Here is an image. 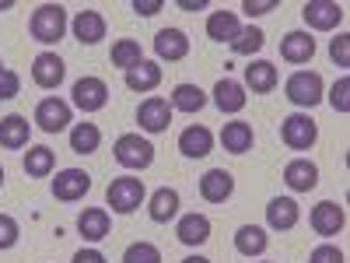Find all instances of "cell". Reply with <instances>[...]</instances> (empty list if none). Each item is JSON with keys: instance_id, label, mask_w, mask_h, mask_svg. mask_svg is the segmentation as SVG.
Returning <instances> with one entry per match:
<instances>
[{"instance_id": "obj_1", "label": "cell", "mask_w": 350, "mask_h": 263, "mask_svg": "<svg viewBox=\"0 0 350 263\" xmlns=\"http://www.w3.org/2000/svg\"><path fill=\"white\" fill-rule=\"evenodd\" d=\"M67 8L64 4H39L32 11V21H28V32H32L36 42L42 46H53V42H60L64 32H67Z\"/></svg>"}, {"instance_id": "obj_2", "label": "cell", "mask_w": 350, "mask_h": 263, "mask_svg": "<svg viewBox=\"0 0 350 263\" xmlns=\"http://www.w3.org/2000/svg\"><path fill=\"white\" fill-rule=\"evenodd\" d=\"M144 197H148V190H144V183L133 179V175H120V179H112L109 190H105V200L116 214H133L144 203Z\"/></svg>"}, {"instance_id": "obj_3", "label": "cell", "mask_w": 350, "mask_h": 263, "mask_svg": "<svg viewBox=\"0 0 350 263\" xmlns=\"http://www.w3.org/2000/svg\"><path fill=\"white\" fill-rule=\"evenodd\" d=\"M284 92H287V99L295 102L298 109H312V105H319L323 102V77H319L315 71H295L287 77V84H284Z\"/></svg>"}, {"instance_id": "obj_4", "label": "cell", "mask_w": 350, "mask_h": 263, "mask_svg": "<svg viewBox=\"0 0 350 263\" xmlns=\"http://www.w3.org/2000/svg\"><path fill=\"white\" fill-rule=\"evenodd\" d=\"M112 155L123 168H148L154 162V144L140 134H123L112 144Z\"/></svg>"}, {"instance_id": "obj_5", "label": "cell", "mask_w": 350, "mask_h": 263, "mask_svg": "<svg viewBox=\"0 0 350 263\" xmlns=\"http://www.w3.org/2000/svg\"><path fill=\"white\" fill-rule=\"evenodd\" d=\"M280 140L287 144L291 151H308L312 144L319 140V127L308 112H291L284 116V123H280Z\"/></svg>"}, {"instance_id": "obj_6", "label": "cell", "mask_w": 350, "mask_h": 263, "mask_svg": "<svg viewBox=\"0 0 350 263\" xmlns=\"http://www.w3.org/2000/svg\"><path fill=\"white\" fill-rule=\"evenodd\" d=\"M301 18H305L308 28H315V32H333V28L343 25V8L336 0H308L301 8Z\"/></svg>"}, {"instance_id": "obj_7", "label": "cell", "mask_w": 350, "mask_h": 263, "mask_svg": "<svg viewBox=\"0 0 350 263\" xmlns=\"http://www.w3.org/2000/svg\"><path fill=\"white\" fill-rule=\"evenodd\" d=\"M70 95H74V105L81 112H98L109 102V84L102 77H81V81H74Z\"/></svg>"}, {"instance_id": "obj_8", "label": "cell", "mask_w": 350, "mask_h": 263, "mask_svg": "<svg viewBox=\"0 0 350 263\" xmlns=\"http://www.w3.org/2000/svg\"><path fill=\"white\" fill-rule=\"evenodd\" d=\"M137 123H140L144 134H165L168 123H172V105H168V99H161V95L144 99L140 109H137Z\"/></svg>"}, {"instance_id": "obj_9", "label": "cell", "mask_w": 350, "mask_h": 263, "mask_svg": "<svg viewBox=\"0 0 350 263\" xmlns=\"http://www.w3.org/2000/svg\"><path fill=\"white\" fill-rule=\"evenodd\" d=\"M308 221L315 228V236L329 239V236H340V231H343L347 211H343V203H336V200H323V203H315V208H312V218Z\"/></svg>"}, {"instance_id": "obj_10", "label": "cell", "mask_w": 350, "mask_h": 263, "mask_svg": "<svg viewBox=\"0 0 350 263\" xmlns=\"http://www.w3.org/2000/svg\"><path fill=\"white\" fill-rule=\"evenodd\" d=\"M88 190H92V175L84 168H64V172H56V179H53V197L64 200V203L88 197Z\"/></svg>"}, {"instance_id": "obj_11", "label": "cell", "mask_w": 350, "mask_h": 263, "mask_svg": "<svg viewBox=\"0 0 350 263\" xmlns=\"http://www.w3.org/2000/svg\"><path fill=\"white\" fill-rule=\"evenodd\" d=\"M36 123H39V130H46V134L67 130V127L74 123V120H70V105H67L64 99H56V95L42 99V102L36 105Z\"/></svg>"}, {"instance_id": "obj_12", "label": "cell", "mask_w": 350, "mask_h": 263, "mask_svg": "<svg viewBox=\"0 0 350 263\" xmlns=\"http://www.w3.org/2000/svg\"><path fill=\"white\" fill-rule=\"evenodd\" d=\"M154 53H158V60L179 64V60L189 56V36L183 32V28H161V32L154 36Z\"/></svg>"}, {"instance_id": "obj_13", "label": "cell", "mask_w": 350, "mask_h": 263, "mask_svg": "<svg viewBox=\"0 0 350 263\" xmlns=\"http://www.w3.org/2000/svg\"><path fill=\"white\" fill-rule=\"evenodd\" d=\"M64 77H67V67H64V60L56 53H39L32 60V81L39 88H46V92L49 88H60Z\"/></svg>"}, {"instance_id": "obj_14", "label": "cell", "mask_w": 350, "mask_h": 263, "mask_svg": "<svg viewBox=\"0 0 350 263\" xmlns=\"http://www.w3.org/2000/svg\"><path fill=\"white\" fill-rule=\"evenodd\" d=\"M70 28H74V39L81 42V46H98L102 39H105V18L98 14V11H77L74 14V21H70Z\"/></svg>"}, {"instance_id": "obj_15", "label": "cell", "mask_w": 350, "mask_h": 263, "mask_svg": "<svg viewBox=\"0 0 350 263\" xmlns=\"http://www.w3.org/2000/svg\"><path fill=\"white\" fill-rule=\"evenodd\" d=\"M284 183L295 190V193H308L319 186V165L308 158H291L284 165Z\"/></svg>"}, {"instance_id": "obj_16", "label": "cell", "mask_w": 350, "mask_h": 263, "mask_svg": "<svg viewBox=\"0 0 350 263\" xmlns=\"http://www.w3.org/2000/svg\"><path fill=\"white\" fill-rule=\"evenodd\" d=\"M231 193H235V175H231V172H224V168L203 172V179H200V197L207 200V203H224Z\"/></svg>"}, {"instance_id": "obj_17", "label": "cell", "mask_w": 350, "mask_h": 263, "mask_svg": "<svg viewBox=\"0 0 350 263\" xmlns=\"http://www.w3.org/2000/svg\"><path fill=\"white\" fill-rule=\"evenodd\" d=\"M298 218H301V211H298L295 197H273L267 203V225L273 231H291V228L298 225Z\"/></svg>"}, {"instance_id": "obj_18", "label": "cell", "mask_w": 350, "mask_h": 263, "mask_svg": "<svg viewBox=\"0 0 350 263\" xmlns=\"http://www.w3.org/2000/svg\"><path fill=\"white\" fill-rule=\"evenodd\" d=\"M28 137H32V123H28L25 116L11 112L0 120V148H8V151L28 148Z\"/></svg>"}, {"instance_id": "obj_19", "label": "cell", "mask_w": 350, "mask_h": 263, "mask_svg": "<svg viewBox=\"0 0 350 263\" xmlns=\"http://www.w3.org/2000/svg\"><path fill=\"white\" fill-rule=\"evenodd\" d=\"M179 151H183L186 158H207V155L214 151V134H211L207 127H200V123L186 127V130L179 134Z\"/></svg>"}, {"instance_id": "obj_20", "label": "cell", "mask_w": 350, "mask_h": 263, "mask_svg": "<svg viewBox=\"0 0 350 263\" xmlns=\"http://www.w3.org/2000/svg\"><path fill=\"white\" fill-rule=\"evenodd\" d=\"M175 236H179L183 246H203L211 239V218L207 214H183L179 225H175Z\"/></svg>"}, {"instance_id": "obj_21", "label": "cell", "mask_w": 350, "mask_h": 263, "mask_svg": "<svg viewBox=\"0 0 350 263\" xmlns=\"http://www.w3.org/2000/svg\"><path fill=\"white\" fill-rule=\"evenodd\" d=\"M109 211L105 208H84L77 214V231L84 236V242H102L109 236Z\"/></svg>"}, {"instance_id": "obj_22", "label": "cell", "mask_w": 350, "mask_h": 263, "mask_svg": "<svg viewBox=\"0 0 350 263\" xmlns=\"http://www.w3.org/2000/svg\"><path fill=\"white\" fill-rule=\"evenodd\" d=\"M277 67L270 64V60H252L249 67H245V84L242 88H249V92H256V95H270L273 88H277Z\"/></svg>"}, {"instance_id": "obj_23", "label": "cell", "mask_w": 350, "mask_h": 263, "mask_svg": "<svg viewBox=\"0 0 350 263\" xmlns=\"http://www.w3.org/2000/svg\"><path fill=\"white\" fill-rule=\"evenodd\" d=\"M221 144H224V151H231V155H245V151H252L256 134H252V127L245 120H231L221 130Z\"/></svg>"}, {"instance_id": "obj_24", "label": "cell", "mask_w": 350, "mask_h": 263, "mask_svg": "<svg viewBox=\"0 0 350 263\" xmlns=\"http://www.w3.org/2000/svg\"><path fill=\"white\" fill-rule=\"evenodd\" d=\"M280 56L287 64H308L315 56V39L308 32H287L280 39Z\"/></svg>"}, {"instance_id": "obj_25", "label": "cell", "mask_w": 350, "mask_h": 263, "mask_svg": "<svg viewBox=\"0 0 350 263\" xmlns=\"http://www.w3.org/2000/svg\"><path fill=\"white\" fill-rule=\"evenodd\" d=\"M214 105L221 109V112H242L245 109V88L239 84V81H231V77H221L217 84H214Z\"/></svg>"}, {"instance_id": "obj_26", "label": "cell", "mask_w": 350, "mask_h": 263, "mask_svg": "<svg viewBox=\"0 0 350 263\" xmlns=\"http://www.w3.org/2000/svg\"><path fill=\"white\" fill-rule=\"evenodd\" d=\"M148 211H151V221L168 225L175 214H179V190H172V186L154 190V193H151V200H148Z\"/></svg>"}, {"instance_id": "obj_27", "label": "cell", "mask_w": 350, "mask_h": 263, "mask_svg": "<svg viewBox=\"0 0 350 263\" xmlns=\"http://www.w3.org/2000/svg\"><path fill=\"white\" fill-rule=\"evenodd\" d=\"M161 84V67L154 60H140L137 67L126 71V88L130 92H154Z\"/></svg>"}, {"instance_id": "obj_28", "label": "cell", "mask_w": 350, "mask_h": 263, "mask_svg": "<svg viewBox=\"0 0 350 263\" xmlns=\"http://www.w3.org/2000/svg\"><path fill=\"white\" fill-rule=\"evenodd\" d=\"M270 246V236H267V228H259V225H242L235 231V249L242 256H262Z\"/></svg>"}, {"instance_id": "obj_29", "label": "cell", "mask_w": 350, "mask_h": 263, "mask_svg": "<svg viewBox=\"0 0 350 263\" xmlns=\"http://www.w3.org/2000/svg\"><path fill=\"white\" fill-rule=\"evenodd\" d=\"M239 32H242V25H239V14L235 11H214L207 18V36L214 42H231Z\"/></svg>"}, {"instance_id": "obj_30", "label": "cell", "mask_w": 350, "mask_h": 263, "mask_svg": "<svg viewBox=\"0 0 350 263\" xmlns=\"http://www.w3.org/2000/svg\"><path fill=\"white\" fill-rule=\"evenodd\" d=\"M168 105H172V109H179V112H200L203 105H207V95H203V88H200V84H175Z\"/></svg>"}, {"instance_id": "obj_31", "label": "cell", "mask_w": 350, "mask_h": 263, "mask_svg": "<svg viewBox=\"0 0 350 263\" xmlns=\"http://www.w3.org/2000/svg\"><path fill=\"white\" fill-rule=\"evenodd\" d=\"M53 168H56V155H53V148L39 144V148H28V151H25V172L32 175V179H46Z\"/></svg>"}, {"instance_id": "obj_32", "label": "cell", "mask_w": 350, "mask_h": 263, "mask_svg": "<svg viewBox=\"0 0 350 263\" xmlns=\"http://www.w3.org/2000/svg\"><path fill=\"white\" fill-rule=\"evenodd\" d=\"M98 144H102V130L95 123H77L70 130V151L74 155H92V151H98Z\"/></svg>"}, {"instance_id": "obj_33", "label": "cell", "mask_w": 350, "mask_h": 263, "mask_svg": "<svg viewBox=\"0 0 350 263\" xmlns=\"http://www.w3.org/2000/svg\"><path fill=\"white\" fill-rule=\"evenodd\" d=\"M228 46H231V53H235V56H252V53H259L262 46H267V32H262L259 25H249Z\"/></svg>"}, {"instance_id": "obj_34", "label": "cell", "mask_w": 350, "mask_h": 263, "mask_svg": "<svg viewBox=\"0 0 350 263\" xmlns=\"http://www.w3.org/2000/svg\"><path fill=\"white\" fill-rule=\"evenodd\" d=\"M144 60V53H140V42L137 39H120L112 46V67H120L123 74L130 71V67H137Z\"/></svg>"}, {"instance_id": "obj_35", "label": "cell", "mask_w": 350, "mask_h": 263, "mask_svg": "<svg viewBox=\"0 0 350 263\" xmlns=\"http://www.w3.org/2000/svg\"><path fill=\"white\" fill-rule=\"evenodd\" d=\"M123 263H161V249L154 242H133V246H126Z\"/></svg>"}, {"instance_id": "obj_36", "label": "cell", "mask_w": 350, "mask_h": 263, "mask_svg": "<svg viewBox=\"0 0 350 263\" xmlns=\"http://www.w3.org/2000/svg\"><path fill=\"white\" fill-rule=\"evenodd\" d=\"M329 105H333L340 116H347V112H350V77H340V81L333 84V92H329Z\"/></svg>"}, {"instance_id": "obj_37", "label": "cell", "mask_w": 350, "mask_h": 263, "mask_svg": "<svg viewBox=\"0 0 350 263\" xmlns=\"http://www.w3.org/2000/svg\"><path fill=\"white\" fill-rule=\"evenodd\" d=\"M18 236H21V228L11 214H0V249H11L18 246Z\"/></svg>"}, {"instance_id": "obj_38", "label": "cell", "mask_w": 350, "mask_h": 263, "mask_svg": "<svg viewBox=\"0 0 350 263\" xmlns=\"http://www.w3.org/2000/svg\"><path fill=\"white\" fill-rule=\"evenodd\" d=\"M329 56H333L336 67H350V36H347V32H340V36L329 42Z\"/></svg>"}, {"instance_id": "obj_39", "label": "cell", "mask_w": 350, "mask_h": 263, "mask_svg": "<svg viewBox=\"0 0 350 263\" xmlns=\"http://www.w3.org/2000/svg\"><path fill=\"white\" fill-rule=\"evenodd\" d=\"M18 92H21V77L14 74V71H0V102H8V99H18Z\"/></svg>"}, {"instance_id": "obj_40", "label": "cell", "mask_w": 350, "mask_h": 263, "mask_svg": "<svg viewBox=\"0 0 350 263\" xmlns=\"http://www.w3.org/2000/svg\"><path fill=\"white\" fill-rule=\"evenodd\" d=\"M308 263H343V249H336L333 242H323V246H315Z\"/></svg>"}, {"instance_id": "obj_41", "label": "cell", "mask_w": 350, "mask_h": 263, "mask_svg": "<svg viewBox=\"0 0 350 263\" xmlns=\"http://www.w3.org/2000/svg\"><path fill=\"white\" fill-rule=\"evenodd\" d=\"M280 4L277 0H245L242 4V11L249 14V18H259V14H270V11H277Z\"/></svg>"}, {"instance_id": "obj_42", "label": "cell", "mask_w": 350, "mask_h": 263, "mask_svg": "<svg viewBox=\"0 0 350 263\" xmlns=\"http://www.w3.org/2000/svg\"><path fill=\"white\" fill-rule=\"evenodd\" d=\"M165 8V0H133V11L140 14V18H151V14H158Z\"/></svg>"}, {"instance_id": "obj_43", "label": "cell", "mask_w": 350, "mask_h": 263, "mask_svg": "<svg viewBox=\"0 0 350 263\" xmlns=\"http://www.w3.org/2000/svg\"><path fill=\"white\" fill-rule=\"evenodd\" d=\"M70 263H105V256H102L98 249H77Z\"/></svg>"}, {"instance_id": "obj_44", "label": "cell", "mask_w": 350, "mask_h": 263, "mask_svg": "<svg viewBox=\"0 0 350 263\" xmlns=\"http://www.w3.org/2000/svg\"><path fill=\"white\" fill-rule=\"evenodd\" d=\"M179 8L183 11H207V0H196V4L193 0H179Z\"/></svg>"}, {"instance_id": "obj_45", "label": "cell", "mask_w": 350, "mask_h": 263, "mask_svg": "<svg viewBox=\"0 0 350 263\" xmlns=\"http://www.w3.org/2000/svg\"><path fill=\"white\" fill-rule=\"evenodd\" d=\"M183 263H211V260H207V256H186Z\"/></svg>"}, {"instance_id": "obj_46", "label": "cell", "mask_w": 350, "mask_h": 263, "mask_svg": "<svg viewBox=\"0 0 350 263\" xmlns=\"http://www.w3.org/2000/svg\"><path fill=\"white\" fill-rule=\"evenodd\" d=\"M0 11H11V0H4V4H0Z\"/></svg>"}, {"instance_id": "obj_47", "label": "cell", "mask_w": 350, "mask_h": 263, "mask_svg": "<svg viewBox=\"0 0 350 263\" xmlns=\"http://www.w3.org/2000/svg\"><path fill=\"white\" fill-rule=\"evenodd\" d=\"M0 186H4V168H0Z\"/></svg>"}, {"instance_id": "obj_48", "label": "cell", "mask_w": 350, "mask_h": 263, "mask_svg": "<svg viewBox=\"0 0 350 263\" xmlns=\"http://www.w3.org/2000/svg\"><path fill=\"white\" fill-rule=\"evenodd\" d=\"M0 71H4V64H0Z\"/></svg>"}]
</instances>
